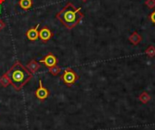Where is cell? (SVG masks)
I'll return each mask as SVG.
<instances>
[{"mask_svg":"<svg viewBox=\"0 0 155 130\" xmlns=\"http://www.w3.org/2000/svg\"><path fill=\"white\" fill-rule=\"evenodd\" d=\"M55 17L68 29L75 27L84 17L81 7H75L72 3H67L63 9L56 14Z\"/></svg>","mask_w":155,"mask_h":130,"instance_id":"1","label":"cell"},{"mask_svg":"<svg viewBox=\"0 0 155 130\" xmlns=\"http://www.w3.org/2000/svg\"><path fill=\"white\" fill-rule=\"evenodd\" d=\"M6 74L10 79V84L16 91L21 90L22 87L33 77V74L19 61L15 62Z\"/></svg>","mask_w":155,"mask_h":130,"instance_id":"2","label":"cell"},{"mask_svg":"<svg viewBox=\"0 0 155 130\" xmlns=\"http://www.w3.org/2000/svg\"><path fill=\"white\" fill-rule=\"evenodd\" d=\"M60 79L63 81V83L64 85H66L67 87H73L77 82V80L79 79V76L71 67H66L64 70Z\"/></svg>","mask_w":155,"mask_h":130,"instance_id":"3","label":"cell"},{"mask_svg":"<svg viewBox=\"0 0 155 130\" xmlns=\"http://www.w3.org/2000/svg\"><path fill=\"white\" fill-rule=\"evenodd\" d=\"M50 93H49V90L45 87L43 86V83H42V80L39 79V87L38 88L35 90V96L36 98H38L39 100H45L48 97H49Z\"/></svg>","mask_w":155,"mask_h":130,"instance_id":"4","label":"cell"},{"mask_svg":"<svg viewBox=\"0 0 155 130\" xmlns=\"http://www.w3.org/2000/svg\"><path fill=\"white\" fill-rule=\"evenodd\" d=\"M40 63L44 64L45 67H52L55 65H57L58 63V60H57V57L53 54V53H48L45 56H44V58L40 59Z\"/></svg>","mask_w":155,"mask_h":130,"instance_id":"5","label":"cell"},{"mask_svg":"<svg viewBox=\"0 0 155 130\" xmlns=\"http://www.w3.org/2000/svg\"><path fill=\"white\" fill-rule=\"evenodd\" d=\"M53 32L48 26H44L39 30V38L41 39L42 42L46 43L48 42L52 37H53Z\"/></svg>","mask_w":155,"mask_h":130,"instance_id":"6","label":"cell"},{"mask_svg":"<svg viewBox=\"0 0 155 130\" xmlns=\"http://www.w3.org/2000/svg\"><path fill=\"white\" fill-rule=\"evenodd\" d=\"M38 27H39V24L36 25V26L35 27H32L30 29H28L25 33V36L28 40L30 41H35L39 38V30H38Z\"/></svg>","mask_w":155,"mask_h":130,"instance_id":"7","label":"cell"},{"mask_svg":"<svg viewBox=\"0 0 155 130\" xmlns=\"http://www.w3.org/2000/svg\"><path fill=\"white\" fill-rule=\"evenodd\" d=\"M128 40H129L133 45L137 46V45H139V44L142 42L143 37H142V36H141L137 31H134V33H132V34L130 35V36L128 37Z\"/></svg>","mask_w":155,"mask_h":130,"instance_id":"8","label":"cell"},{"mask_svg":"<svg viewBox=\"0 0 155 130\" xmlns=\"http://www.w3.org/2000/svg\"><path fill=\"white\" fill-rule=\"evenodd\" d=\"M40 65L37 61H35V59H32L29 63H27L26 65V68L32 73V74H35L36 73L39 69H40Z\"/></svg>","mask_w":155,"mask_h":130,"instance_id":"9","label":"cell"},{"mask_svg":"<svg viewBox=\"0 0 155 130\" xmlns=\"http://www.w3.org/2000/svg\"><path fill=\"white\" fill-rule=\"evenodd\" d=\"M18 5L23 10H29L33 6V0H19Z\"/></svg>","mask_w":155,"mask_h":130,"instance_id":"10","label":"cell"},{"mask_svg":"<svg viewBox=\"0 0 155 130\" xmlns=\"http://www.w3.org/2000/svg\"><path fill=\"white\" fill-rule=\"evenodd\" d=\"M138 99H139V101L142 102L143 104H147V103H149V101L152 99V97H151V95H150L148 92H143V93L139 96Z\"/></svg>","mask_w":155,"mask_h":130,"instance_id":"11","label":"cell"},{"mask_svg":"<svg viewBox=\"0 0 155 130\" xmlns=\"http://www.w3.org/2000/svg\"><path fill=\"white\" fill-rule=\"evenodd\" d=\"M0 85L3 87H7L10 85V79L7 76L6 73H5L1 77H0Z\"/></svg>","mask_w":155,"mask_h":130,"instance_id":"12","label":"cell"},{"mask_svg":"<svg viewBox=\"0 0 155 130\" xmlns=\"http://www.w3.org/2000/svg\"><path fill=\"white\" fill-rule=\"evenodd\" d=\"M61 70H62L61 67L59 66L55 65V66H54V67L49 68V73L51 75H53V76H58L61 73Z\"/></svg>","mask_w":155,"mask_h":130,"instance_id":"13","label":"cell"},{"mask_svg":"<svg viewBox=\"0 0 155 130\" xmlns=\"http://www.w3.org/2000/svg\"><path fill=\"white\" fill-rule=\"evenodd\" d=\"M145 54L149 56V57H154L155 56V46H150L146 50H145Z\"/></svg>","mask_w":155,"mask_h":130,"instance_id":"14","label":"cell"},{"mask_svg":"<svg viewBox=\"0 0 155 130\" xmlns=\"http://www.w3.org/2000/svg\"><path fill=\"white\" fill-rule=\"evenodd\" d=\"M144 5L149 8H154L155 7V0H145Z\"/></svg>","mask_w":155,"mask_h":130,"instance_id":"15","label":"cell"},{"mask_svg":"<svg viewBox=\"0 0 155 130\" xmlns=\"http://www.w3.org/2000/svg\"><path fill=\"white\" fill-rule=\"evenodd\" d=\"M149 19L155 25V10L149 15Z\"/></svg>","mask_w":155,"mask_h":130,"instance_id":"16","label":"cell"},{"mask_svg":"<svg viewBox=\"0 0 155 130\" xmlns=\"http://www.w3.org/2000/svg\"><path fill=\"white\" fill-rule=\"evenodd\" d=\"M5 21H4V20H2V19H0V31H1V30H3V29L5 28Z\"/></svg>","mask_w":155,"mask_h":130,"instance_id":"17","label":"cell"},{"mask_svg":"<svg viewBox=\"0 0 155 130\" xmlns=\"http://www.w3.org/2000/svg\"><path fill=\"white\" fill-rule=\"evenodd\" d=\"M3 12V6H2V5H0V14Z\"/></svg>","mask_w":155,"mask_h":130,"instance_id":"18","label":"cell"},{"mask_svg":"<svg viewBox=\"0 0 155 130\" xmlns=\"http://www.w3.org/2000/svg\"><path fill=\"white\" fill-rule=\"evenodd\" d=\"M5 0H0V5L4 4V3H5Z\"/></svg>","mask_w":155,"mask_h":130,"instance_id":"19","label":"cell"},{"mask_svg":"<svg viewBox=\"0 0 155 130\" xmlns=\"http://www.w3.org/2000/svg\"><path fill=\"white\" fill-rule=\"evenodd\" d=\"M82 1H83V2H86L87 0H82Z\"/></svg>","mask_w":155,"mask_h":130,"instance_id":"20","label":"cell"}]
</instances>
